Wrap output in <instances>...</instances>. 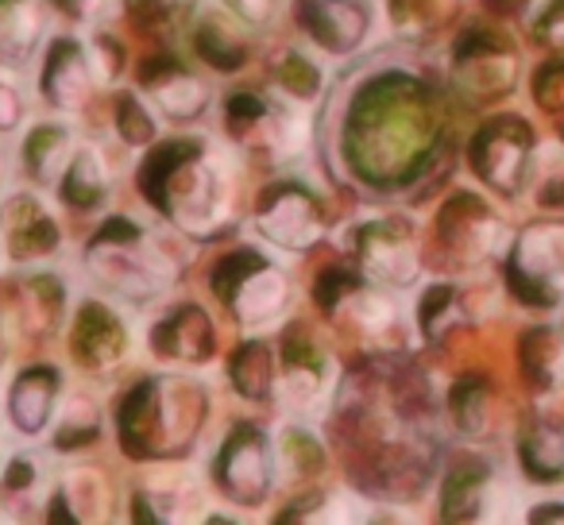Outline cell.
<instances>
[{
  "label": "cell",
  "instance_id": "6da1fadb",
  "mask_svg": "<svg viewBox=\"0 0 564 525\" xmlns=\"http://www.w3.org/2000/svg\"><path fill=\"white\" fill-rule=\"evenodd\" d=\"M433 140V109L414 78L383 74L348 101L340 151L356 178L399 186L414 178Z\"/></svg>",
  "mask_w": 564,
  "mask_h": 525
},
{
  "label": "cell",
  "instance_id": "7a4b0ae2",
  "mask_svg": "<svg viewBox=\"0 0 564 525\" xmlns=\"http://www.w3.org/2000/svg\"><path fill=\"white\" fill-rule=\"evenodd\" d=\"M140 189L178 232L209 240L232 220L236 171L209 140L151 143L148 163L140 166Z\"/></svg>",
  "mask_w": 564,
  "mask_h": 525
},
{
  "label": "cell",
  "instance_id": "3957f363",
  "mask_svg": "<svg viewBox=\"0 0 564 525\" xmlns=\"http://www.w3.org/2000/svg\"><path fill=\"white\" fill-rule=\"evenodd\" d=\"M209 414V398L197 383L174 375L143 379L117 409V437L132 460H174L194 448Z\"/></svg>",
  "mask_w": 564,
  "mask_h": 525
},
{
  "label": "cell",
  "instance_id": "277c9868",
  "mask_svg": "<svg viewBox=\"0 0 564 525\" xmlns=\"http://www.w3.org/2000/svg\"><path fill=\"white\" fill-rule=\"evenodd\" d=\"M86 267L97 283L128 302L159 298L178 278V267L163 251V243L151 240L128 217H112L97 228V236L86 243Z\"/></svg>",
  "mask_w": 564,
  "mask_h": 525
},
{
  "label": "cell",
  "instance_id": "5b68a950",
  "mask_svg": "<svg viewBox=\"0 0 564 525\" xmlns=\"http://www.w3.org/2000/svg\"><path fill=\"white\" fill-rule=\"evenodd\" d=\"M225 128L240 147L267 163H291L306 151V112L299 109L291 94H267L248 89L236 94L225 109Z\"/></svg>",
  "mask_w": 564,
  "mask_h": 525
},
{
  "label": "cell",
  "instance_id": "8992f818",
  "mask_svg": "<svg viewBox=\"0 0 564 525\" xmlns=\"http://www.w3.org/2000/svg\"><path fill=\"white\" fill-rule=\"evenodd\" d=\"M213 294L243 329H267L291 302V283L259 251H232L213 267Z\"/></svg>",
  "mask_w": 564,
  "mask_h": 525
},
{
  "label": "cell",
  "instance_id": "52a82bcc",
  "mask_svg": "<svg viewBox=\"0 0 564 525\" xmlns=\"http://www.w3.org/2000/svg\"><path fill=\"white\" fill-rule=\"evenodd\" d=\"M333 383L337 368L325 344L306 325H291L279 340V383H274L279 402L294 414H317L329 402Z\"/></svg>",
  "mask_w": 564,
  "mask_h": 525
},
{
  "label": "cell",
  "instance_id": "ba28073f",
  "mask_svg": "<svg viewBox=\"0 0 564 525\" xmlns=\"http://www.w3.org/2000/svg\"><path fill=\"white\" fill-rule=\"evenodd\" d=\"M256 228L286 251H306L325 236V205L306 182L279 178L256 205Z\"/></svg>",
  "mask_w": 564,
  "mask_h": 525
},
{
  "label": "cell",
  "instance_id": "9c48e42d",
  "mask_svg": "<svg viewBox=\"0 0 564 525\" xmlns=\"http://www.w3.org/2000/svg\"><path fill=\"white\" fill-rule=\"evenodd\" d=\"M274 468L279 463H274L267 433L240 422L220 445L217 463H213V483L220 486V494H228L240 506H259L274 486Z\"/></svg>",
  "mask_w": 564,
  "mask_h": 525
},
{
  "label": "cell",
  "instance_id": "30bf717a",
  "mask_svg": "<svg viewBox=\"0 0 564 525\" xmlns=\"http://www.w3.org/2000/svg\"><path fill=\"white\" fill-rule=\"evenodd\" d=\"M360 271L379 286H410L417 278V243L394 217L364 220L352 236Z\"/></svg>",
  "mask_w": 564,
  "mask_h": 525
},
{
  "label": "cell",
  "instance_id": "8fae6325",
  "mask_svg": "<svg viewBox=\"0 0 564 525\" xmlns=\"http://www.w3.org/2000/svg\"><path fill=\"white\" fill-rule=\"evenodd\" d=\"M294 20L325 55H352L371 32L368 0H294Z\"/></svg>",
  "mask_w": 564,
  "mask_h": 525
},
{
  "label": "cell",
  "instance_id": "7c38bea8",
  "mask_svg": "<svg viewBox=\"0 0 564 525\" xmlns=\"http://www.w3.org/2000/svg\"><path fill=\"white\" fill-rule=\"evenodd\" d=\"M0 236L17 263H40L63 248V228L55 212L32 194H12L0 205Z\"/></svg>",
  "mask_w": 564,
  "mask_h": 525
},
{
  "label": "cell",
  "instance_id": "4fadbf2b",
  "mask_svg": "<svg viewBox=\"0 0 564 525\" xmlns=\"http://www.w3.org/2000/svg\"><path fill=\"white\" fill-rule=\"evenodd\" d=\"M70 352L86 371L105 375L128 360V325L105 302H86L78 309V321H74Z\"/></svg>",
  "mask_w": 564,
  "mask_h": 525
},
{
  "label": "cell",
  "instance_id": "5bb4252c",
  "mask_svg": "<svg viewBox=\"0 0 564 525\" xmlns=\"http://www.w3.org/2000/svg\"><path fill=\"white\" fill-rule=\"evenodd\" d=\"M151 352L166 363H209L217 352V332H213L209 314L194 302L174 306L151 329Z\"/></svg>",
  "mask_w": 564,
  "mask_h": 525
},
{
  "label": "cell",
  "instance_id": "9a60e30c",
  "mask_svg": "<svg viewBox=\"0 0 564 525\" xmlns=\"http://www.w3.org/2000/svg\"><path fill=\"white\" fill-rule=\"evenodd\" d=\"M97 81V66L82 43L74 40H55L43 63V97L51 109L58 112H78L89 101V89Z\"/></svg>",
  "mask_w": 564,
  "mask_h": 525
},
{
  "label": "cell",
  "instance_id": "2e32d148",
  "mask_svg": "<svg viewBox=\"0 0 564 525\" xmlns=\"http://www.w3.org/2000/svg\"><path fill=\"white\" fill-rule=\"evenodd\" d=\"M143 94L151 97L159 112H166L171 120H197L209 105V89L194 70L178 63V58L163 55L151 58L143 66Z\"/></svg>",
  "mask_w": 564,
  "mask_h": 525
},
{
  "label": "cell",
  "instance_id": "e0dca14e",
  "mask_svg": "<svg viewBox=\"0 0 564 525\" xmlns=\"http://www.w3.org/2000/svg\"><path fill=\"white\" fill-rule=\"evenodd\" d=\"M58 394H63V375H58V368L35 363V368L20 371L9 391L12 425H17L20 433H28V437H40L51 417H55Z\"/></svg>",
  "mask_w": 564,
  "mask_h": 525
},
{
  "label": "cell",
  "instance_id": "ac0fdd59",
  "mask_svg": "<svg viewBox=\"0 0 564 525\" xmlns=\"http://www.w3.org/2000/svg\"><path fill=\"white\" fill-rule=\"evenodd\" d=\"M112 510V491L105 483L101 471L94 468H74L63 475V483L51 494V517L55 522H105Z\"/></svg>",
  "mask_w": 564,
  "mask_h": 525
},
{
  "label": "cell",
  "instance_id": "d6986e66",
  "mask_svg": "<svg viewBox=\"0 0 564 525\" xmlns=\"http://www.w3.org/2000/svg\"><path fill=\"white\" fill-rule=\"evenodd\" d=\"M197 506H202V494H197L194 475H171V471L143 479L132 494L135 522H182Z\"/></svg>",
  "mask_w": 564,
  "mask_h": 525
},
{
  "label": "cell",
  "instance_id": "ffe728a7",
  "mask_svg": "<svg viewBox=\"0 0 564 525\" xmlns=\"http://www.w3.org/2000/svg\"><path fill=\"white\" fill-rule=\"evenodd\" d=\"M518 275L538 283L541 291L561 294L564 291V228H533L518 243L514 259Z\"/></svg>",
  "mask_w": 564,
  "mask_h": 525
},
{
  "label": "cell",
  "instance_id": "44dd1931",
  "mask_svg": "<svg viewBox=\"0 0 564 525\" xmlns=\"http://www.w3.org/2000/svg\"><path fill=\"white\" fill-rule=\"evenodd\" d=\"M74 158V135L63 124H40L24 140V171L35 186H58Z\"/></svg>",
  "mask_w": 564,
  "mask_h": 525
},
{
  "label": "cell",
  "instance_id": "7402d4cb",
  "mask_svg": "<svg viewBox=\"0 0 564 525\" xmlns=\"http://www.w3.org/2000/svg\"><path fill=\"white\" fill-rule=\"evenodd\" d=\"M63 201L74 205V209H101L112 194V178H109V166H105V155L97 147H82L74 151L70 166H66L63 182Z\"/></svg>",
  "mask_w": 564,
  "mask_h": 525
},
{
  "label": "cell",
  "instance_id": "603a6c76",
  "mask_svg": "<svg viewBox=\"0 0 564 525\" xmlns=\"http://www.w3.org/2000/svg\"><path fill=\"white\" fill-rule=\"evenodd\" d=\"M194 47L220 74H236L248 63V43L240 35V20L225 17V12H213L194 28Z\"/></svg>",
  "mask_w": 564,
  "mask_h": 525
},
{
  "label": "cell",
  "instance_id": "cb8c5ba5",
  "mask_svg": "<svg viewBox=\"0 0 564 525\" xmlns=\"http://www.w3.org/2000/svg\"><path fill=\"white\" fill-rule=\"evenodd\" d=\"M43 35V12L35 0H0V63H28Z\"/></svg>",
  "mask_w": 564,
  "mask_h": 525
},
{
  "label": "cell",
  "instance_id": "d4e9b609",
  "mask_svg": "<svg viewBox=\"0 0 564 525\" xmlns=\"http://www.w3.org/2000/svg\"><path fill=\"white\" fill-rule=\"evenodd\" d=\"M522 155H525V147L518 140H510L507 124L484 132V135H479V143H476V151H471L479 174H484V178L491 182V186H499V189H514L518 186Z\"/></svg>",
  "mask_w": 564,
  "mask_h": 525
},
{
  "label": "cell",
  "instance_id": "484cf974",
  "mask_svg": "<svg viewBox=\"0 0 564 525\" xmlns=\"http://www.w3.org/2000/svg\"><path fill=\"white\" fill-rule=\"evenodd\" d=\"M228 375H232L236 394H243L251 402H263L274 391V383H279V360H274V352L263 340H248L232 356V363H228Z\"/></svg>",
  "mask_w": 564,
  "mask_h": 525
},
{
  "label": "cell",
  "instance_id": "4316f807",
  "mask_svg": "<svg viewBox=\"0 0 564 525\" xmlns=\"http://www.w3.org/2000/svg\"><path fill=\"white\" fill-rule=\"evenodd\" d=\"M66 309V286L58 283L55 275H32L24 283V294H20V317L32 332L47 337L55 332V325L63 321Z\"/></svg>",
  "mask_w": 564,
  "mask_h": 525
},
{
  "label": "cell",
  "instance_id": "83f0119b",
  "mask_svg": "<svg viewBox=\"0 0 564 525\" xmlns=\"http://www.w3.org/2000/svg\"><path fill=\"white\" fill-rule=\"evenodd\" d=\"M101 433V409L97 402H89L86 394H70L58 409V433H55V448L58 452H74V448H86L97 440Z\"/></svg>",
  "mask_w": 564,
  "mask_h": 525
},
{
  "label": "cell",
  "instance_id": "f1b7e54d",
  "mask_svg": "<svg viewBox=\"0 0 564 525\" xmlns=\"http://www.w3.org/2000/svg\"><path fill=\"white\" fill-rule=\"evenodd\" d=\"M368 506L360 499L345 491H325V494H310L299 506H291L282 514V522H364Z\"/></svg>",
  "mask_w": 564,
  "mask_h": 525
},
{
  "label": "cell",
  "instance_id": "f546056e",
  "mask_svg": "<svg viewBox=\"0 0 564 525\" xmlns=\"http://www.w3.org/2000/svg\"><path fill=\"white\" fill-rule=\"evenodd\" d=\"M274 463L286 471V479L302 483V479H314L325 468V452L306 429H282L279 448H274Z\"/></svg>",
  "mask_w": 564,
  "mask_h": 525
},
{
  "label": "cell",
  "instance_id": "4dcf8cb0",
  "mask_svg": "<svg viewBox=\"0 0 564 525\" xmlns=\"http://www.w3.org/2000/svg\"><path fill=\"white\" fill-rule=\"evenodd\" d=\"M274 81H279L282 94H291L294 101H314L325 86L322 70H317L302 51H282V55L274 58Z\"/></svg>",
  "mask_w": 564,
  "mask_h": 525
},
{
  "label": "cell",
  "instance_id": "1f68e13d",
  "mask_svg": "<svg viewBox=\"0 0 564 525\" xmlns=\"http://www.w3.org/2000/svg\"><path fill=\"white\" fill-rule=\"evenodd\" d=\"M112 120H117V132L128 147H151V143H155V135H159L155 117H151V109L143 105L140 94H120L117 117Z\"/></svg>",
  "mask_w": 564,
  "mask_h": 525
},
{
  "label": "cell",
  "instance_id": "d6a6232c",
  "mask_svg": "<svg viewBox=\"0 0 564 525\" xmlns=\"http://www.w3.org/2000/svg\"><path fill=\"white\" fill-rule=\"evenodd\" d=\"M0 483H4V499L9 502H17V506H32V499L43 486L40 463H35L32 456H12L9 468H4V475H0Z\"/></svg>",
  "mask_w": 564,
  "mask_h": 525
},
{
  "label": "cell",
  "instance_id": "836d02e7",
  "mask_svg": "<svg viewBox=\"0 0 564 525\" xmlns=\"http://www.w3.org/2000/svg\"><path fill=\"white\" fill-rule=\"evenodd\" d=\"M124 4L140 24H151V28L182 24V20L197 9V0H124Z\"/></svg>",
  "mask_w": 564,
  "mask_h": 525
},
{
  "label": "cell",
  "instance_id": "e575fe53",
  "mask_svg": "<svg viewBox=\"0 0 564 525\" xmlns=\"http://www.w3.org/2000/svg\"><path fill=\"white\" fill-rule=\"evenodd\" d=\"M356 286H360V275H352L348 267H329L322 278H317V291H314L317 294V306H322L325 314H337Z\"/></svg>",
  "mask_w": 564,
  "mask_h": 525
},
{
  "label": "cell",
  "instance_id": "d590c367",
  "mask_svg": "<svg viewBox=\"0 0 564 525\" xmlns=\"http://www.w3.org/2000/svg\"><path fill=\"white\" fill-rule=\"evenodd\" d=\"M225 4L240 24H251V28L271 24L274 12H279V0H225Z\"/></svg>",
  "mask_w": 564,
  "mask_h": 525
},
{
  "label": "cell",
  "instance_id": "8d00e7d4",
  "mask_svg": "<svg viewBox=\"0 0 564 525\" xmlns=\"http://www.w3.org/2000/svg\"><path fill=\"white\" fill-rule=\"evenodd\" d=\"M94 66H97V78L101 81H112L120 74V66H124V51H120L117 40H109V35H101V40L94 43Z\"/></svg>",
  "mask_w": 564,
  "mask_h": 525
},
{
  "label": "cell",
  "instance_id": "74e56055",
  "mask_svg": "<svg viewBox=\"0 0 564 525\" xmlns=\"http://www.w3.org/2000/svg\"><path fill=\"white\" fill-rule=\"evenodd\" d=\"M391 9H394V24L399 28H422L430 24L433 17V0H391Z\"/></svg>",
  "mask_w": 564,
  "mask_h": 525
},
{
  "label": "cell",
  "instance_id": "f35d334b",
  "mask_svg": "<svg viewBox=\"0 0 564 525\" xmlns=\"http://www.w3.org/2000/svg\"><path fill=\"white\" fill-rule=\"evenodd\" d=\"M20 120H24V101H20L17 89L0 81V132H12V128H20Z\"/></svg>",
  "mask_w": 564,
  "mask_h": 525
},
{
  "label": "cell",
  "instance_id": "ab89813d",
  "mask_svg": "<svg viewBox=\"0 0 564 525\" xmlns=\"http://www.w3.org/2000/svg\"><path fill=\"white\" fill-rule=\"evenodd\" d=\"M55 4V12H63L66 20H89V17H97V9H101V0H51Z\"/></svg>",
  "mask_w": 564,
  "mask_h": 525
},
{
  "label": "cell",
  "instance_id": "60d3db41",
  "mask_svg": "<svg viewBox=\"0 0 564 525\" xmlns=\"http://www.w3.org/2000/svg\"><path fill=\"white\" fill-rule=\"evenodd\" d=\"M0 182H4V155H0Z\"/></svg>",
  "mask_w": 564,
  "mask_h": 525
},
{
  "label": "cell",
  "instance_id": "b9f144b4",
  "mask_svg": "<svg viewBox=\"0 0 564 525\" xmlns=\"http://www.w3.org/2000/svg\"><path fill=\"white\" fill-rule=\"evenodd\" d=\"M0 363H4V340H0Z\"/></svg>",
  "mask_w": 564,
  "mask_h": 525
},
{
  "label": "cell",
  "instance_id": "7bdbcfd3",
  "mask_svg": "<svg viewBox=\"0 0 564 525\" xmlns=\"http://www.w3.org/2000/svg\"><path fill=\"white\" fill-rule=\"evenodd\" d=\"M0 452H4V437H0Z\"/></svg>",
  "mask_w": 564,
  "mask_h": 525
}]
</instances>
